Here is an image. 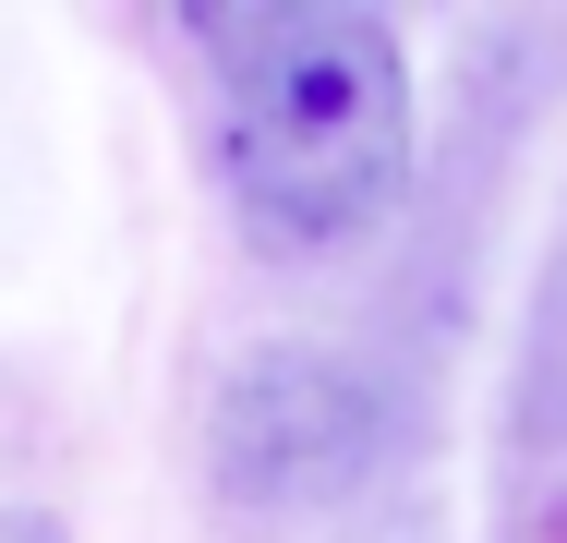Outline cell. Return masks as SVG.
<instances>
[{
    "mask_svg": "<svg viewBox=\"0 0 567 543\" xmlns=\"http://www.w3.org/2000/svg\"><path fill=\"white\" fill-rule=\"evenodd\" d=\"M218 182L266 254H327L411 182V61L350 0L218 24Z\"/></svg>",
    "mask_w": 567,
    "mask_h": 543,
    "instance_id": "obj_1",
    "label": "cell"
},
{
    "mask_svg": "<svg viewBox=\"0 0 567 543\" xmlns=\"http://www.w3.org/2000/svg\"><path fill=\"white\" fill-rule=\"evenodd\" d=\"M374 375H350L327 350H254L218 387L206 459L241 508H290V495H339L350 471L374 459Z\"/></svg>",
    "mask_w": 567,
    "mask_h": 543,
    "instance_id": "obj_2",
    "label": "cell"
}]
</instances>
